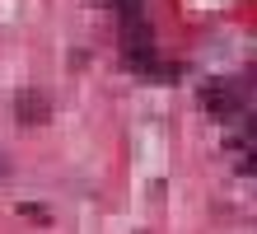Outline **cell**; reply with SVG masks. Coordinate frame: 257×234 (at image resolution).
I'll return each instance as SVG.
<instances>
[{
    "instance_id": "6da1fadb",
    "label": "cell",
    "mask_w": 257,
    "mask_h": 234,
    "mask_svg": "<svg viewBox=\"0 0 257 234\" xmlns=\"http://www.w3.org/2000/svg\"><path fill=\"white\" fill-rule=\"evenodd\" d=\"M201 103H206V113H215L220 122H234V117H243L248 85H238V80H215V85L201 89Z\"/></svg>"
},
{
    "instance_id": "7a4b0ae2",
    "label": "cell",
    "mask_w": 257,
    "mask_h": 234,
    "mask_svg": "<svg viewBox=\"0 0 257 234\" xmlns=\"http://www.w3.org/2000/svg\"><path fill=\"white\" fill-rule=\"evenodd\" d=\"M14 113H19L28 127H38V122L52 117V99H47V94H38V89H24V94H14Z\"/></svg>"
}]
</instances>
